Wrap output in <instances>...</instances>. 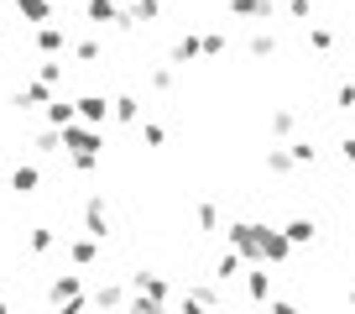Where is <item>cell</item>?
Listing matches in <instances>:
<instances>
[{
  "mask_svg": "<svg viewBox=\"0 0 355 314\" xmlns=\"http://www.w3.org/2000/svg\"><path fill=\"white\" fill-rule=\"evenodd\" d=\"M63 152L68 157H100L105 152V136H100V126H68L63 131Z\"/></svg>",
  "mask_w": 355,
  "mask_h": 314,
  "instance_id": "cell-1",
  "label": "cell"
},
{
  "mask_svg": "<svg viewBox=\"0 0 355 314\" xmlns=\"http://www.w3.org/2000/svg\"><path fill=\"white\" fill-rule=\"evenodd\" d=\"M84 236H94V241H105V236H110V210H105V194H100V189L84 199Z\"/></svg>",
  "mask_w": 355,
  "mask_h": 314,
  "instance_id": "cell-2",
  "label": "cell"
},
{
  "mask_svg": "<svg viewBox=\"0 0 355 314\" xmlns=\"http://www.w3.org/2000/svg\"><path fill=\"white\" fill-rule=\"evenodd\" d=\"M261 236H266V225H256V220H235V225H230V247L241 251V257H261Z\"/></svg>",
  "mask_w": 355,
  "mask_h": 314,
  "instance_id": "cell-3",
  "label": "cell"
},
{
  "mask_svg": "<svg viewBox=\"0 0 355 314\" xmlns=\"http://www.w3.org/2000/svg\"><path fill=\"white\" fill-rule=\"evenodd\" d=\"M78 105V121L84 126H105L115 115V100H105V94H84V100H73Z\"/></svg>",
  "mask_w": 355,
  "mask_h": 314,
  "instance_id": "cell-4",
  "label": "cell"
},
{
  "mask_svg": "<svg viewBox=\"0 0 355 314\" xmlns=\"http://www.w3.org/2000/svg\"><path fill=\"white\" fill-rule=\"evenodd\" d=\"M89 304H94L100 314H115V309H125L131 299H125V288H121V283H100V288L89 293Z\"/></svg>",
  "mask_w": 355,
  "mask_h": 314,
  "instance_id": "cell-5",
  "label": "cell"
},
{
  "mask_svg": "<svg viewBox=\"0 0 355 314\" xmlns=\"http://www.w3.org/2000/svg\"><path fill=\"white\" fill-rule=\"evenodd\" d=\"M37 53H42V58L68 53V32H63V26H53V22H47V26H37Z\"/></svg>",
  "mask_w": 355,
  "mask_h": 314,
  "instance_id": "cell-6",
  "label": "cell"
},
{
  "mask_svg": "<svg viewBox=\"0 0 355 314\" xmlns=\"http://www.w3.org/2000/svg\"><path fill=\"white\" fill-rule=\"evenodd\" d=\"M131 288L146 293V299H162L167 304V278H162V272H131Z\"/></svg>",
  "mask_w": 355,
  "mask_h": 314,
  "instance_id": "cell-7",
  "label": "cell"
},
{
  "mask_svg": "<svg viewBox=\"0 0 355 314\" xmlns=\"http://www.w3.org/2000/svg\"><path fill=\"white\" fill-rule=\"evenodd\" d=\"M47 293H53V304H68V299H78V293H84V278H78V272H58Z\"/></svg>",
  "mask_w": 355,
  "mask_h": 314,
  "instance_id": "cell-8",
  "label": "cell"
},
{
  "mask_svg": "<svg viewBox=\"0 0 355 314\" xmlns=\"http://www.w3.org/2000/svg\"><path fill=\"white\" fill-rule=\"evenodd\" d=\"M68 262H73V267H89V262L100 257V241H94V236H78V241H68Z\"/></svg>",
  "mask_w": 355,
  "mask_h": 314,
  "instance_id": "cell-9",
  "label": "cell"
},
{
  "mask_svg": "<svg viewBox=\"0 0 355 314\" xmlns=\"http://www.w3.org/2000/svg\"><path fill=\"white\" fill-rule=\"evenodd\" d=\"M53 247H58V231H53V225H32V231H26V251H32V257H47Z\"/></svg>",
  "mask_w": 355,
  "mask_h": 314,
  "instance_id": "cell-10",
  "label": "cell"
},
{
  "mask_svg": "<svg viewBox=\"0 0 355 314\" xmlns=\"http://www.w3.org/2000/svg\"><path fill=\"white\" fill-rule=\"evenodd\" d=\"M261 257H266V262H288V257H293V241H288L282 231H266V236H261Z\"/></svg>",
  "mask_w": 355,
  "mask_h": 314,
  "instance_id": "cell-11",
  "label": "cell"
},
{
  "mask_svg": "<svg viewBox=\"0 0 355 314\" xmlns=\"http://www.w3.org/2000/svg\"><path fill=\"white\" fill-rule=\"evenodd\" d=\"M16 105H21V110H37V105H53V90H47V84H26V90H16Z\"/></svg>",
  "mask_w": 355,
  "mask_h": 314,
  "instance_id": "cell-12",
  "label": "cell"
},
{
  "mask_svg": "<svg viewBox=\"0 0 355 314\" xmlns=\"http://www.w3.org/2000/svg\"><path fill=\"white\" fill-rule=\"evenodd\" d=\"M73 121H78V105H68V100H53V105H47V126H53V131H68Z\"/></svg>",
  "mask_w": 355,
  "mask_h": 314,
  "instance_id": "cell-13",
  "label": "cell"
},
{
  "mask_svg": "<svg viewBox=\"0 0 355 314\" xmlns=\"http://www.w3.org/2000/svg\"><path fill=\"white\" fill-rule=\"evenodd\" d=\"M199 53H204V37H193V32H183V37L173 42V63H193Z\"/></svg>",
  "mask_w": 355,
  "mask_h": 314,
  "instance_id": "cell-14",
  "label": "cell"
},
{
  "mask_svg": "<svg viewBox=\"0 0 355 314\" xmlns=\"http://www.w3.org/2000/svg\"><path fill=\"white\" fill-rule=\"evenodd\" d=\"M37 183H42V173H37L32 163H16V173H11V189H16V194H37Z\"/></svg>",
  "mask_w": 355,
  "mask_h": 314,
  "instance_id": "cell-15",
  "label": "cell"
},
{
  "mask_svg": "<svg viewBox=\"0 0 355 314\" xmlns=\"http://www.w3.org/2000/svg\"><path fill=\"white\" fill-rule=\"evenodd\" d=\"M230 16H245V22H261V16H272V0H230Z\"/></svg>",
  "mask_w": 355,
  "mask_h": 314,
  "instance_id": "cell-16",
  "label": "cell"
},
{
  "mask_svg": "<svg viewBox=\"0 0 355 314\" xmlns=\"http://www.w3.org/2000/svg\"><path fill=\"white\" fill-rule=\"evenodd\" d=\"M16 11H21L26 22H37V26L53 22V6H47V0H16Z\"/></svg>",
  "mask_w": 355,
  "mask_h": 314,
  "instance_id": "cell-17",
  "label": "cell"
},
{
  "mask_svg": "<svg viewBox=\"0 0 355 314\" xmlns=\"http://www.w3.org/2000/svg\"><path fill=\"white\" fill-rule=\"evenodd\" d=\"M245 293H251L256 304H261V299H272V272H261V267H256V272H245Z\"/></svg>",
  "mask_w": 355,
  "mask_h": 314,
  "instance_id": "cell-18",
  "label": "cell"
},
{
  "mask_svg": "<svg viewBox=\"0 0 355 314\" xmlns=\"http://www.w3.org/2000/svg\"><path fill=\"white\" fill-rule=\"evenodd\" d=\"M193 225H199V231H220V210H214V199L193 204Z\"/></svg>",
  "mask_w": 355,
  "mask_h": 314,
  "instance_id": "cell-19",
  "label": "cell"
},
{
  "mask_svg": "<svg viewBox=\"0 0 355 314\" xmlns=\"http://www.w3.org/2000/svg\"><path fill=\"white\" fill-rule=\"evenodd\" d=\"M241 267H245V257H241V251H225V257L214 262V283H230Z\"/></svg>",
  "mask_w": 355,
  "mask_h": 314,
  "instance_id": "cell-20",
  "label": "cell"
},
{
  "mask_svg": "<svg viewBox=\"0 0 355 314\" xmlns=\"http://www.w3.org/2000/svg\"><path fill=\"white\" fill-rule=\"evenodd\" d=\"M115 121H141V100H136V94H115Z\"/></svg>",
  "mask_w": 355,
  "mask_h": 314,
  "instance_id": "cell-21",
  "label": "cell"
},
{
  "mask_svg": "<svg viewBox=\"0 0 355 314\" xmlns=\"http://www.w3.org/2000/svg\"><path fill=\"white\" fill-rule=\"evenodd\" d=\"M37 84H47V90L63 84V63H58V58H42V63H37Z\"/></svg>",
  "mask_w": 355,
  "mask_h": 314,
  "instance_id": "cell-22",
  "label": "cell"
},
{
  "mask_svg": "<svg viewBox=\"0 0 355 314\" xmlns=\"http://www.w3.org/2000/svg\"><path fill=\"white\" fill-rule=\"evenodd\" d=\"M266 168H272V173H293L298 163H293V152H288V147H272V152H266Z\"/></svg>",
  "mask_w": 355,
  "mask_h": 314,
  "instance_id": "cell-23",
  "label": "cell"
},
{
  "mask_svg": "<svg viewBox=\"0 0 355 314\" xmlns=\"http://www.w3.org/2000/svg\"><path fill=\"white\" fill-rule=\"evenodd\" d=\"M121 314H167V309H162V299H146V293H136V299L125 304Z\"/></svg>",
  "mask_w": 355,
  "mask_h": 314,
  "instance_id": "cell-24",
  "label": "cell"
},
{
  "mask_svg": "<svg viewBox=\"0 0 355 314\" xmlns=\"http://www.w3.org/2000/svg\"><path fill=\"white\" fill-rule=\"evenodd\" d=\"M162 16V0H136L131 6V22H157Z\"/></svg>",
  "mask_w": 355,
  "mask_h": 314,
  "instance_id": "cell-25",
  "label": "cell"
},
{
  "mask_svg": "<svg viewBox=\"0 0 355 314\" xmlns=\"http://www.w3.org/2000/svg\"><path fill=\"white\" fill-rule=\"evenodd\" d=\"M178 314H214V309L199 299V293H189V288H183V299H178Z\"/></svg>",
  "mask_w": 355,
  "mask_h": 314,
  "instance_id": "cell-26",
  "label": "cell"
},
{
  "mask_svg": "<svg viewBox=\"0 0 355 314\" xmlns=\"http://www.w3.org/2000/svg\"><path fill=\"white\" fill-rule=\"evenodd\" d=\"M37 152H63V131H53V126L37 131Z\"/></svg>",
  "mask_w": 355,
  "mask_h": 314,
  "instance_id": "cell-27",
  "label": "cell"
},
{
  "mask_svg": "<svg viewBox=\"0 0 355 314\" xmlns=\"http://www.w3.org/2000/svg\"><path fill=\"white\" fill-rule=\"evenodd\" d=\"M251 53L256 58H272V53H277V37H272V32H256L251 37Z\"/></svg>",
  "mask_w": 355,
  "mask_h": 314,
  "instance_id": "cell-28",
  "label": "cell"
},
{
  "mask_svg": "<svg viewBox=\"0 0 355 314\" xmlns=\"http://www.w3.org/2000/svg\"><path fill=\"white\" fill-rule=\"evenodd\" d=\"M73 53L84 58V63H100V58H105V47L94 42V37H84V42H73Z\"/></svg>",
  "mask_w": 355,
  "mask_h": 314,
  "instance_id": "cell-29",
  "label": "cell"
},
{
  "mask_svg": "<svg viewBox=\"0 0 355 314\" xmlns=\"http://www.w3.org/2000/svg\"><path fill=\"white\" fill-rule=\"evenodd\" d=\"M282 236H288L293 247H298V241H313V220H293V225H288Z\"/></svg>",
  "mask_w": 355,
  "mask_h": 314,
  "instance_id": "cell-30",
  "label": "cell"
},
{
  "mask_svg": "<svg viewBox=\"0 0 355 314\" xmlns=\"http://www.w3.org/2000/svg\"><path fill=\"white\" fill-rule=\"evenodd\" d=\"M141 142H146V147H162V142H167V131H162L157 121H141Z\"/></svg>",
  "mask_w": 355,
  "mask_h": 314,
  "instance_id": "cell-31",
  "label": "cell"
},
{
  "mask_svg": "<svg viewBox=\"0 0 355 314\" xmlns=\"http://www.w3.org/2000/svg\"><path fill=\"white\" fill-rule=\"evenodd\" d=\"M146 78H152V90H173V68H167V63H157Z\"/></svg>",
  "mask_w": 355,
  "mask_h": 314,
  "instance_id": "cell-32",
  "label": "cell"
},
{
  "mask_svg": "<svg viewBox=\"0 0 355 314\" xmlns=\"http://www.w3.org/2000/svg\"><path fill=\"white\" fill-rule=\"evenodd\" d=\"M225 53V32H204V58H220Z\"/></svg>",
  "mask_w": 355,
  "mask_h": 314,
  "instance_id": "cell-33",
  "label": "cell"
},
{
  "mask_svg": "<svg viewBox=\"0 0 355 314\" xmlns=\"http://www.w3.org/2000/svg\"><path fill=\"white\" fill-rule=\"evenodd\" d=\"M272 131L288 136V131H293V110H272Z\"/></svg>",
  "mask_w": 355,
  "mask_h": 314,
  "instance_id": "cell-34",
  "label": "cell"
},
{
  "mask_svg": "<svg viewBox=\"0 0 355 314\" xmlns=\"http://www.w3.org/2000/svg\"><path fill=\"white\" fill-rule=\"evenodd\" d=\"M288 152H293V163H313V147L309 142H288Z\"/></svg>",
  "mask_w": 355,
  "mask_h": 314,
  "instance_id": "cell-35",
  "label": "cell"
},
{
  "mask_svg": "<svg viewBox=\"0 0 355 314\" xmlns=\"http://www.w3.org/2000/svg\"><path fill=\"white\" fill-rule=\"evenodd\" d=\"M84 309H89L84 293H78V299H68V304H58V314H84Z\"/></svg>",
  "mask_w": 355,
  "mask_h": 314,
  "instance_id": "cell-36",
  "label": "cell"
},
{
  "mask_svg": "<svg viewBox=\"0 0 355 314\" xmlns=\"http://www.w3.org/2000/svg\"><path fill=\"white\" fill-rule=\"evenodd\" d=\"M288 11H293V16H298V22H303V16H309V0H293Z\"/></svg>",
  "mask_w": 355,
  "mask_h": 314,
  "instance_id": "cell-37",
  "label": "cell"
},
{
  "mask_svg": "<svg viewBox=\"0 0 355 314\" xmlns=\"http://www.w3.org/2000/svg\"><path fill=\"white\" fill-rule=\"evenodd\" d=\"M272 314H298V309H293L288 299H277V304H272Z\"/></svg>",
  "mask_w": 355,
  "mask_h": 314,
  "instance_id": "cell-38",
  "label": "cell"
},
{
  "mask_svg": "<svg viewBox=\"0 0 355 314\" xmlns=\"http://www.w3.org/2000/svg\"><path fill=\"white\" fill-rule=\"evenodd\" d=\"M0 314H11V309H6V299H0Z\"/></svg>",
  "mask_w": 355,
  "mask_h": 314,
  "instance_id": "cell-39",
  "label": "cell"
}]
</instances>
